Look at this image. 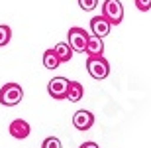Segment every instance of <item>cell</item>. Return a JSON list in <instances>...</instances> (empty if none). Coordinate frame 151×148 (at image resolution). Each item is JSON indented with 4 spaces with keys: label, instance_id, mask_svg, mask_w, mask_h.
<instances>
[{
    "label": "cell",
    "instance_id": "6da1fadb",
    "mask_svg": "<svg viewBox=\"0 0 151 148\" xmlns=\"http://www.w3.org/2000/svg\"><path fill=\"white\" fill-rule=\"evenodd\" d=\"M86 71L90 73L92 79H106L110 75V63L104 55H88L86 57Z\"/></svg>",
    "mask_w": 151,
    "mask_h": 148
},
{
    "label": "cell",
    "instance_id": "7a4b0ae2",
    "mask_svg": "<svg viewBox=\"0 0 151 148\" xmlns=\"http://www.w3.org/2000/svg\"><path fill=\"white\" fill-rule=\"evenodd\" d=\"M22 99H24V89L18 83H6L0 87V105L16 107Z\"/></svg>",
    "mask_w": 151,
    "mask_h": 148
},
{
    "label": "cell",
    "instance_id": "3957f363",
    "mask_svg": "<svg viewBox=\"0 0 151 148\" xmlns=\"http://www.w3.org/2000/svg\"><path fill=\"white\" fill-rule=\"evenodd\" d=\"M90 36L84 28H78V26H73L69 28V34H67V44L69 47L73 50V53H84V47H86V40Z\"/></svg>",
    "mask_w": 151,
    "mask_h": 148
},
{
    "label": "cell",
    "instance_id": "277c9868",
    "mask_svg": "<svg viewBox=\"0 0 151 148\" xmlns=\"http://www.w3.org/2000/svg\"><path fill=\"white\" fill-rule=\"evenodd\" d=\"M102 16L106 18L110 26H118L124 20V6L120 0H104L102 4Z\"/></svg>",
    "mask_w": 151,
    "mask_h": 148
},
{
    "label": "cell",
    "instance_id": "5b68a950",
    "mask_svg": "<svg viewBox=\"0 0 151 148\" xmlns=\"http://www.w3.org/2000/svg\"><path fill=\"white\" fill-rule=\"evenodd\" d=\"M67 85H69V79L67 77H53V79L47 83V93L49 97H53L55 101H63L65 99V93H67Z\"/></svg>",
    "mask_w": 151,
    "mask_h": 148
},
{
    "label": "cell",
    "instance_id": "8992f818",
    "mask_svg": "<svg viewBox=\"0 0 151 148\" xmlns=\"http://www.w3.org/2000/svg\"><path fill=\"white\" fill-rule=\"evenodd\" d=\"M73 126L81 132L90 131V128L94 126V114L90 113V111H86V109L77 111V113L73 114Z\"/></svg>",
    "mask_w": 151,
    "mask_h": 148
},
{
    "label": "cell",
    "instance_id": "52a82bcc",
    "mask_svg": "<svg viewBox=\"0 0 151 148\" xmlns=\"http://www.w3.org/2000/svg\"><path fill=\"white\" fill-rule=\"evenodd\" d=\"M8 132H10L12 136L16 138V140H24V138L29 136V132H32V126H29L28 120L24 119H14L8 126Z\"/></svg>",
    "mask_w": 151,
    "mask_h": 148
},
{
    "label": "cell",
    "instance_id": "ba28073f",
    "mask_svg": "<svg viewBox=\"0 0 151 148\" xmlns=\"http://www.w3.org/2000/svg\"><path fill=\"white\" fill-rule=\"evenodd\" d=\"M90 30H92V36H96V38H100V40H104L108 34H110V30H112V26H110V22H108L106 18L102 16H94L90 18Z\"/></svg>",
    "mask_w": 151,
    "mask_h": 148
},
{
    "label": "cell",
    "instance_id": "9c48e42d",
    "mask_svg": "<svg viewBox=\"0 0 151 148\" xmlns=\"http://www.w3.org/2000/svg\"><path fill=\"white\" fill-rule=\"evenodd\" d=\"M84 97V87L78 83V81H69L67 85V93H65V99H69L71 103H78Z\"/></svg>",
    "mask_w": 151,
    "mask_h": 148
},
{
    "label": "cell",
    "instance_id": "30bf717a",
    "mask_svg": "<svg viewBox=\"0 0 151 148\" xmlns=\"http://www.w3.org/2000/svg\"><path fill=\"white\" fill-rule=\"evenodd\" d=\"M84 53L86 55H102L104 53V42L96 36H90L86 40V47H84Z\"/></svg>",
    "mask_w": 151,
    "mask_h": 148
},
{
    "label": "cell",
    "instance_id": "8fae6325",
    "mask_svg": "<svg viewBox=\"0 0 151 148\" xmlns=\"http://www.w3.org/2000/svg\"><path fill=\"white\" fill-rule=\"evenodd\" d=\"M53 51H55V55L59 57V61H61V63L71 61V57H73V50L69 47L67 42H59V44L53 47Z\"/></svg>",
    "mask_w": 151,
    "mask_h": 148
},
{
    "label": "cell",
    "instance_id": "7c38bea8",
    "mask_svg": "<svg viewBox=\"0 0 151 148\" xmlns=\"http://www.w3.org/2000/svg\"><path fill=\"white\" fill-rule=\"evenodd\" d=\"M59 65H61V61H59V57L55 55V51L53 50H45L43 51V67L49 69V71H55Z\"/></svg>",
    "mask_w": 151,
    "mask_h": 148
},
{
    "label": "cell",
    "instance_id": "4fadbf2b",
    "mask_svg": "<svg viewBox=\"0 0 151 148\" xmlns=\"http://www.w3.org/2000/svg\"><path fill=\"white\" fill-rule=\"evenodd\" d=\"M12 40V30L10 26H6V24H0V47L8 46Z\"/></svg>",
    "mask_w": 151,
    "mask_h": 148
},
{
    "label": "cell",
    "instance_id": "5bb4252c",
    "mask_svg": "<svg viewBox=\"0 0 151 148\" xmlns=\"http://www.w3.org/2000/svg\"><path fill=\"white\" fill-rule=\"evenodd\" d=\"M41 148H63V144L57 136H47L41 144Z\"/></svg>",
    "mask_w": 151,
    "mask_h": 148
},
{
    "label": "cell",
    "instance_id": "9a60e30c",
    "mask_svg": "<svg viewBox=\"0 0 151 148\" xmlns=\"http://www.w3.org/2000/svg\"><path fill=\"white\" fill-rule=\"evenodd\" d=\"M78 6H81L84 12H92L96 6H98V0H78Z\"/></svg>",
    "mask_w": 151,
    "mask_h": 148
},
{
    "label": "cell",
    "instance_id": "2e32d148",
    "mask_svg": "<svg viewBox=\"0 0 151 148\" xmlns=\"http://www.w3.org/2000/svg\"><path fill=\"white\" fill-rule=\"evenodd\" d=\"M135 8L139 12H149L151 10V0H135Z\"/></svg>",
    "mask_w": 151,
    "mask_h": 148
},
{
    "label": "cell",
    "instance_id": "e0dca14e",
    "mask_svg": "<svg viewBox=\"0 0 151 148\" xmlns=\"http://www.w3.org/2000/svg\"><path fill=\"white\" fill-rule=\"evenodd\" d=\"M78 148H100V146H98L96 142H92V140H88V142H83Z\"/></svg>",
    "mask_w": 151,
    "mask_h": 148
}]
</instances>
